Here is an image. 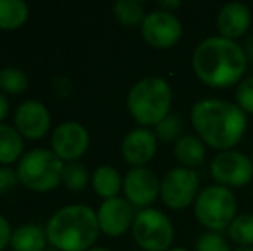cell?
<instances>
[{
	"mask_svg": "<svg viewBox=\"0 0 253 251\" xmlns=\"http://www.w3.org/2000/svg\"><path fill=\"white\" fill-rule=\"evenodd\" d=\"M17 179L24 188L45 193L62 182L64 162L47 148H35L24 153L17 165Z\"/></svg>",
	"mask_w": 253,
	"mask_h": 251,
	"instance_id": "cell-5",
	"label": "cell"
},
{
	"mask_svg": "<svg viewBox=\"0 0 253 251\" xmlns=\"http://www.w3.org/2000/svg\"><path fill=\"white\" fill-rule=\"evenodd\" d=\"M47 232L35 224H24L12 232L10 246L14 251H45Z\"/></svg>",
	"mask_w": 253,
	"mask_h": 251,
	"instance_id": "cell-17",
	"label": "cell"
},
{
	"mask_svg": "<svg viewBox=\"0 0 253 251\" xmlns=\"http://www.w3.org/2000/svg\"><path fill=\"white\" fill-rule=\"evenodd\" d=\"M90 144V136L80 122H62L52 133V151L62 162H76Z\"/></svg>",
	"mask_w": 253,
	"mask_h": 251,
	"instance_id": "cell-11",
	"label": "cell"
},
{
	"mask_svg": "<svg viewBox=\"0 0 253 251\" xmlns=\"http://www.w3.org/2000/svg\"><path fill=\"white\" fill-rule=\"evenodd\" d=\"M30 7L23 0H0V30L14 31L28 21Z\"/></svg>",
	"mask_w": 253,
	"mask_h": 251,
	"instance_id": "cell-18",
	"label": "cell"
},
{
	"mask_svg": "<svg viewBox=\"0 0 253 251\" xmlns=\"http://www.w3.org/2000/svg\"><path fill=\"white\" fill-rule=\"evenodd\" d=\"M28 76L24 71L17 69V67H3L0 69V90L10 95H19L28 90Z\"/></svg>",
	"mask_w": 253,
	"mask_h": 251,
	"instance_id": "cell-23",
	"label": "cell"
},
{
	"mask_svg": "<svg viewBox=\"0 0 253 251\" xmlns=\"http://www.w3.org/2000/svg\"><path fill=\"white\" fill-rule=\"evenodd\" d=\"M160 7H164V9H169V12H170V9H176V7H179V2H160Z\"/></svg>",
	"mask_w": 253,
	"mask_h": 251,
	"instance_id": "cell-32",
	"label": "cell"
},
{
	"mask_svg": "<svg viewBox=\"0 0 253 251\" xmlns=\"http://www.w3.org/2000/svg\"><path fill=\"white\" fill-rule=\"evenodd\" d=\"M17 182H19L17 172H14L12 169H9V167H0V194L12 189Z\"/></svg>",
	"mask_w": 253,
	"mask_h": 251,
	"instance_id": "cell-29",
	"label": "cell"
},
{
	"mask_svg": "<svg viewBox=\"0 0 253 251\" xmlns=\"http://www.w3.org/2000/svg\"><path fill=\"white\" fill-rule=\"evenodd\" d=\"M124 193L133 207L143 208L155 201L160 191L157 176L145 167H134L124 178Z\"/></svg>",
	"mask_w": 253,
	"mask_h": 251,
	"instance_id": "cell-14",
	"label": "cell"
},
{
	"mask_svg": "<svg viewBox=\"0 0 253 251\" xmlns=\"http://www.w3.org/2000/svg\"><path fill=\"white\" fill-rule=\"evenodd\" d=\"M195 215L205 227L212 231H222L236 218L234 194L224 186H210L203 189L197 198Z\"/></svg>",
	"mask_w": 253,
	"mask_h": 251,
	"instance_id": "cell-6",
	"label": "cell"
},
{
	"mask_svg": "<svg viewBox=\"0 0 253 251\" xmlns=\"http://www.w3.org/2000/svg\"><path fill=\"white\" fill-rule=\"evenodd\" d=\"M197 251H229L226 239L217 232H203L195 243Z\"/></svg>",
	"mask_w": 253,
	"mask_h": 251,
	"instance_id": "cell-27",
	"label": "cell"
},
{
	"mask_svg": "<svg viewBox=\"0 0 253 251\" xmlns=\"http://www.w3.org/2000/svg\"><path fill=\"white\" fill-rule=\"evenodd\" d=\"M198 176L195 171L186 167L172 169L166 174L160 184V194L166 205L174 210L186 208L197 196Z\"/></svg>",
	"mask_w": 253,
	"mask_h": 251,
	"instance_id": "cell-8",
	"label": "cell"
},
{
	"mask_svg": "<svg viewBox=\"0 0 253 251\" xmlns=\"http://www.w3.org/2000/svg\"><path fill=\"white\" fill-rule=\"evenodd\" d=\"M14 124L21 136L28 140H42L50 129V112L42 102L26 100L17 107Z\"/></svg>",
	"mask_w": 253,
	"mask_h": 251,
	"instance_id": "cell-13",
	"label": "cell"
},
{
	"mask_svg": "<svg viewBox=\"0 0 253 251\" xmlns=\"http://www.w3.org/2000/svg\"><path fill=\"white\" fill-rule=\"evenodd\" d=\"M181 119L177 115L169 114L164 121H160L155 127L157 138H160L162 141H172L174 138L179 136L181 133Z\"/></svg>",
	"mask_w": 253,
	"mask_h": 251,
	"instance_id": "cell-26",
	"label": "cell"
},
{
	"mask_svg": "<svg viewBox=\"0 0 253 251\" xmlns=\"http://www.w3.org/2000/svg\"><path fill=\"white\" fill-rule=\"evenodd\" d=\"M229 234L241 246L253 245V214H243L229 225Z\"/></svg>",
	"mask_w": 253,
	"mask_h": 251,
	"instance_id": "cell-25",
	"label": "cell"
},
{
	"mask_svg": "<svg viewBox=\"0 0 253 251\" xmlns=\"http://www.w3.org/2000/svg\"><path fill=\"white\" fill-rule=\"evenodd\" d=\"M170 86L162 77H143L131 88L127 95V108L131 115L143 126L159 124L169 115Z\"/></svg>",
	"mask_w": 253,
	"mask_h": 251,
	"instance_id": "cell-4",
	"label": "cell"
},
{
	"mask_svg": "<svg viewBox=\"0 0 253 251\" xmlns=\"http://www.w3.org/2000/svg\"><path fill=\"white\" fill-rule=\"evenodd\" d=\"M169 251H188V250H183V248H176V250H169Z\"/></svg>",
	"mask_w": 253,
	"mask_h": 251,
	"instance_id": "cell-36",
	"label": "cell"
},
{
	"mask_svg": "<svg viewBox=\"0 0 253 251\" xmlns=\"http://www.w3.org/2000/svg\"><path fill=\"white\" fill-rule=\"evenodd\" d=\"M193 69L205 84L226 88L234 84L247 69L243 48L224 36L203 40L193 54Z\"/></svg>",
	"mask_w": 253,
	"mask_h": 251,
	"instance_id": "cell-1",
	"label": "cell"
},
{
	"mask_svg": "<svg viewBox=\"0 0 253 251\" xmlns=\"http://www.w3.org/2000/svg\"><path fill=\"white\" fill-rule=\"evenodd\" d=\"M90 251H112V250H107V248H93V250H90Z\"/></svg>",
	"mask_w": 253,
	"mask_h": 251,
	"instance_id": "cell-35",
	"label": "cell"
},
{
	"mask_svg": "<svg viewBox=\"0 0 253 251\" xmlns=\"http://www.w3.org/2000/svg\"><path fill=\"white\" fill-rule=\"evenodd\" d=\"M210 171H212V178L220 186L238 188L252 181L253 162L247 155L238 151H222L212 160Z\"/></svg>",
	"mask_w": 253,
	"mask_h": 251,
	"instance_id": "cell-9",
	"label": "cell"
},
{
	"mask_svg": "<svg viewBox=\"0 0 253 251\" xmlns=\"http://www.w3.org/2000/svg\"><path fill=\"white\" fill-rule=\"evenodd\" d=\"M12 232H10V225L3 215H0V251H3L9 246Z\"/></svg>",
	"mask_w": 253,
	"mask_h": 251,
	"instance_id": "cell-30",
	"label": "cell"
},
{
	"mask_svg": "<svg viewBox=\"0 0 253 251\" xmlns=\"http://www.w3.org/2000/svg\"><path fill=\"white\" fill-rule=\"evenodd\" d=\"M155 134L152 131L145 129V127L133 129L129 134H126V138L123 140V144H121V153H123L124 160L127 164L134 165V167H141L147 162H150L153 155H155Z\"/></svg>",
	"mask_w": 253,
	"mask_h": 251,
	"instance_id": "cell-15",
	"label": "cell"
},
{
	"mask_svg": "<svg viewBox=\"0 0 253 251\" xmlns=\"http://www.w3.org/2000/svg\"><path fill=\"white\" fill-rule=\"evenodd\" d=\"M97 217L100 231L105 232L107 236L117 238V236H123L133 225L136 215H134L133 205L129 201L116 196L103 201L97 212Z\"/></svg>",
	"mask_w": 253,
	"mask_h": 251,
	"instance_id": "cell-12",
	"label": "cell"
},
{
	"mask_svg": "<svg viewBox=\"0 0 253 251\" xmlns=\"http://www.w3.org/2000/svg\"><path fill=\"white\" fill-rule=\"evenodd\" d=\"M88 171L83 164L80 162H69V164L64 165V172H62V182L66 184L67 189L71 191H80L84 189V186L88 184Z\"/></svg>",
	"mask_w": 253,
	"mask_h": 251,
	"instance_id": "cell-24",
	"label": "cell"
},
{
	"mask_svg": "<svg viewBox=\"0 0 253 251\" xmlns=\"http://www.w3.org/2000/svg\"><path fill=\"white\" fill-rule=\"evenodd\" d=\"M24 141L16 127L0 124V164L9 165L21 157Z\"/></svg>",
	"mask_w": 253,
	"mask_h": 251,
	"instance_id": "cell-19",
	"label": "cell"
},
{
	"mask_svg": "<svg viewBox=\"0 0 253 251\" xmlns=\"http://www.w3.org/2000/svg\"><path fill=\"white\" fill-rule=\"evenodd\" d=\"M236 100H238V107H240L241 110L253 114V76L247 77V79L238 86Z\"/></svg>",
	"mask_w": 253,
	"mask_h": 251,
	"instance_id": "cell-28",
	"label": "cell"
},
{
	"mask_svg": "<svg viewBox=\"0 0 253 251\" xmlns=\"http://www.w3.org/2000/svg\"><path fill=\"white\" fill-rule=\"evenodd\" d=\"M114 16L124 26H136L143 23V5L138 0H119L114 3Z\"/></svg>",
	"mask_w": 253,
	"mask_h": 251,
	"instance_id": "cell-22",
	"label": "cell"
},
{
	"mask_svg": "<svg viewBox=\"0 0 253 251\" xmlns=\"http://www.w3.org/2000/svg\"><path fill=\"white\" fill-rule=\"evenodd\" d=\"M248 26H250V10L245 3L233 2L220 9L217 17V28L224 38L233 40L241 36L248 30Z\"/></svg>",
	"mask_w": 253,
	"mask_h": 251,
	"instance_id": "cell-16",
	"label": "cell"
},
{
	"mask_svg": "<svg viewBox=\"0 0 253 251\" xmlns=\"http://www.w3.org/2000/svg\"><path fill=\"white\" fill-rule=\"evenodd\" d=\"M177 160L183 165H186V169L197 167L205 158V148L203 143L198 140L197 136H183L177 140L176 148H174Z\"/></svg>",
	"mask_w": 253,
	"mask_h": 251,
	"instance_id": "cell-21",
	"label": "cell"
},
{
	"mask_svg": "<svg viewBox=\"0 0 253 251\" xmlns=\"http://www.w3.org/2000/svg\"><path fill=\"white\" fill-rule=\"evenodd\" d=\"M183 28L181 23L169 10H153L147 14L141 23V35L145 41L155 48L172 47L179 41Z\"/></svg>",
	"mask_w": 253,
	"mask_h": 251,
	"instance_id": "cell-10",
	"label": "cell"
},
{
	"mask_svg": "<svg viewBox=\"0 0 253 251\" xmlns=\"http://www.w3.org/2000/svg\"><path fill=\"white\" fill-rule=\"evenodd\" d=\"M234 251H253V248H250V246H241V248H236Z\"/></svg>",
	"mask_w": 253,
	"mask_h": 251,
	"instance_id": "cell-34",
	"label": "cell"
},
{
	"mask_svg": "<svg viewBox=\"0 0 253 251\" xmlns=\"http://www.w3.org/2000/svg\"><path fill=\"white\" fill-rule=\"evenodd\" d=\"M133 238L147 251H166L174 239V229L162 212L145 208L134 217Z\"/></svg>",
	"mask_w": 253,
	"mask_h": 251,
	"instance_id": "cell-7",
	"label": "cell"
},
{
	"mask_svg": "<svg viewBox=\"0 0 253 251\" xmlns=\"http://www.w3.org/2000/svg\"><path fill=\"white\" fill-rule=\"evenodd\" d=\"M191 122L210 146L226 150L240 143L247 115L238 105L224 100H202L191 108Z\"/></svg>",
	"mask_w": 253,
	"mask_h": 251,
	"instance_id": "cell-2",
	"label": "cell"
},
{
	"mask_svg": "<svg viewBox=\"0 0 253 251\" xmlns=\"http://www.w3.org/2000/svg\"><path fill=\"white\" fill-rule=\"evenodd\" d=\"M91 181H93L95 193H97L98 196L105 198V200L116 198L121 189V186L124 184L119 172H117L114 167H110V165H100V167L95 171Z\"/></svg>",
	"mask_w": 253,
	"mask_h": 251,
	"instance_id": "cell-20",
	"label": "cell"
},
{
	"mask_svg": "<svg viewBox=\"0 0 253 251\" xmlns=\"http://www.w3.org/2000/svg\"><path fill=\"white\" fill-rule=\"evenodd\" d=\"M7 114H9V100H7V97H3L0 93V122L7 117Z\"/></svg>",
	"mask_w": 253,
	"mask_h": 251,
	"instance_id": "cell-31",
	"label": "cell"
},
{
	"mask_svg": "<svg viewBox=\"0 0 253 251\" xmlns=\"http://www.w3.org/2000/svg\"><path fill=\"white\" fill-rule=\"evenodd\" d=\"M98 217L88 205H67L48 218L47 239L57 251H90L98 238Z\"/></svg>",
	"mask_w": 253,
	"mask_h": 251,
	"instance_id": "cell-3",
	"label": "cell"
},
{
	"mask_svg": "<svg viewBox=\"0 0 253 251\" xmlns=\"http://www.w3.org/2000/svg\"><path fill=\"white\" fill-rule=\"evenodd\" d=\"M247 50H248V54H250L252 57H253V35L247 40Z\"/></svg>",
	"mask_w": 253,
	"mask_h": 251,
	"instance_id": "cell-33",
	"label": "cell"
}]
</instances>
